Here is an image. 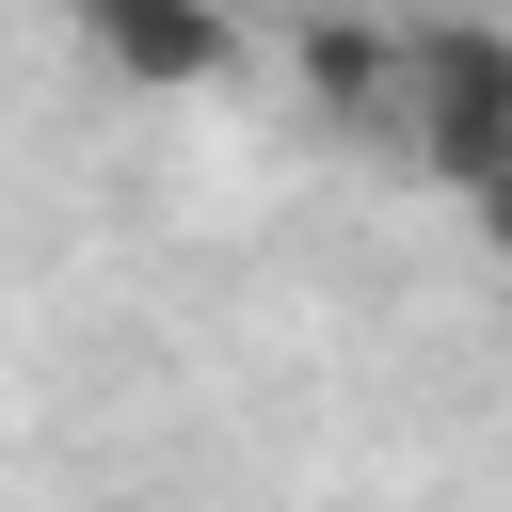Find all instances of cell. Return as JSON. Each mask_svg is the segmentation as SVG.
<instances>
[{"mask_svg": "<svg viewBox=\"0 0 512 512\" xmlns=\"http://www.w3.org/2000/svg\"><path fill=\"white\" fill-rule=\"evenodd\" d=\"M368 144H400V160L448 176V192L512 176V32H480V16H400V48H384V128H368Z\"/></svg>", "mask_w": 512, "mask_h": 512, "instance_id": "1", "label": "cell"}, {"mask_svg": "<svg viewBox=\"0 0 512 512\" xmlns=\"http://www.w3.org/2000/svg\"><path fill=\"white\" fill-rule=\"evenodd\" d=\"M80 48L128 80V96H208L240 64V16L224 0H80Z\"/></svg>", "mask_w": 512, "mask_h": 512, "instance_id": "2", "label": "cell"}, {"mask_svg": "<svg viewBox=\"0 0 512 512\" xmlns=\"http://www.w3.org/2000/svg\"><path fill=\"white\" fill-rule=\"evenodd\" d=\"M384 48H400V16H320L304 32V96H320V128H384Z\"/></svg>", "mask_w": 512, "mask_h": 512, "instance_id": "3", "label": "cell"}, {"mask_svg": "<svg viewBox=\"0 0 512 512\" xmlns=\"http://www.w3.org/2000/svg\"><path fill=\"white\" fill-rule=\"evenodd\" d=\"M464 208H480V240H496V256H512V176H480V192H464Z\"/></svg>", "mask_w": 512, "mask_h": 512, "instance_id": "4", "label": "cell"}]
</instances>
